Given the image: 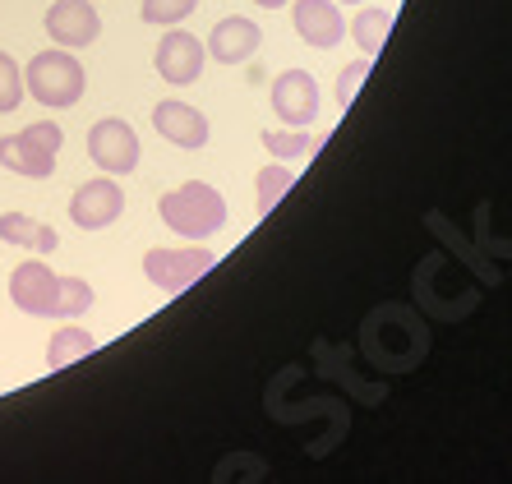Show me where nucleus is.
<instances>
[{
  "mask_svg": "<svg viewBox=\"0 0 512 484\" xmlns=\"http://www.w3.org/2000/svg\"><path fill=\"white\" fill-rule=\"evenodd\" d=\"M370 70H374V60L370 56H360V60H351V65H346L342 74H337V102H342V107H351V102H356V93H360V83L370 79Z\"/></svg>",
  "mask_w": 512,
  "mask_h": 484,
  "instance_id": "4be33fe9",
  "label": "nucleus"
},
{
  "mask_svg": "<svg viewBox=\"0 0 512 484\" xmlns=\"http://www.w3.org/2000/svg\"><path fill=\"white\" fill-rule=\"evenodd\" d=\"M0 240H10L19 249H33V254H56V245H60L56 226L37 222L28 213H0Z\"/></svg>",
  "mask_w": 512,
  "mask_h": 484,
  "instance_id": "4468645a",
  "label": "nucleus"
},
{
  "mask_svg": "<svg viewBox=\"0 0 512 484\" xmlns=\"http://www.w3.org/2000/svg\"><path fill=\"white\" fill-rule=\"evenodd\" d=\"M47 33L56 47L65 51H84L102 37V14L97 0H56L47 10Z\"/></svg>",
  "mask_w": 512,
  "mask_h": 484,
  "instance_id": "6e6552de",
  "label": "nucleus"
},
{
  "mask_svg": "<svg viewBox=\"0 0 512 484\" xmlns=\"http://www.w3.org/2000/svg\"><path fill=\"white\" fill-rule=\"evenodd\" d=\"M56 272L42 259H28L10 272V300L14 309H24L33 319H56Z\"/></svg>",
  "mask_w": 512,
  "mask_h": 484,
  "instance_id": "9d476101",
  "label": "nucleus"
},
{
  "mask_svg": "<svg viewBox=\"0 0 512 484\" xmlns=\"http://www.w3.org/2000/svg\"><path fill=\"white\" fill-rule=\"evenodd\" d=\"M93 286L84 277H60L56 282V319H79L93 309Z\"/></svg>",
  "mask_w": 512,
  "mask_h": 484,
  "instance_id": "6ab92c4d",
  "label": "nucleus"
},
{
  "mask_svg": "<svg viewBox=\"0 0 512 484\" xmlns=\"http://www.w3.org/2000/svg\"><path fill=\"white\" fill-rule=\"evenodd\" d=\"M19 107H24V70L14 65L10 51H0V111L14 116Z\"/></svg>",
  "mask_w": 512,
  "mask_h": 484,
  "instance_id": "412c9836",
  "label": "nucleus"
},
{
  "mask_svg": "<svg viewBox=\"0 0 512 484\" xmlns=\"http://www.w3.org/2000/svg\"><path fill=\"white\" fill-rule=\"evenodd\" d=\"M97 351V337L88 328H79V323H65L60 332H51L47 342V369H65L74 365V360H84V355Z\"/></svg>",
  "mask_w": 512,
  "mask_h": 484,
  "instance_id": "dca6fc26",
  "label": "nucleus"
},
{
  "mask_svg": "<svg viewBox=\"0 0 512 484\" xmlns=\"http://www.w3.org/2000/svg\"><path fill=\"white\" fill-rule=\"evenodd\" d=\"M60 143H65V130H60L56 120H37V125H24L19 134L0 139V166L14 171V176L47 180V176H56Z\"/></svg>",
  "mask_w": 512,
  "mask_h": 484,
  "instance_id": "7ed1b4c3",
  "label": "nucleus"
},
{
  "mask_svg": "<svg viewBox=\"0 0 512 484\" xmlns=\"http://www.w3.org/2000/svg\"><path fill=\"white\" fill-rule=\"evenodd\" d=\"M88 157H93L107 176H130L134 166H139V157H143V143H139V134H134L130 120L107 116L88 130Z\"/></svg>",
  "mask_w": 512,
  "mask_h": 484,
  "instance_id": "423d86ee",
  "label": "nucleus"
},
{
  "mask_svg": "<svg viewBox=\"0 0 512 484\" xmlns=\"http://www.w3.org/2000/svg\"><path fill=\"white\" fill-rule=\"evenodd\" d=\"M194 10H199V0H143V24L176 28V24H185Z\"/></svg>",
  "mask_w": 512,
  "mask_h": 484,
  "instance_id": "aec40b11",
  "label": "nucleus"
},
{
  "mask_svg": "<svg viewBox=\"0 0 512 484\" xmlns=\"http://www.w3.org/2000/svg\"><path fill=\"white\" fill-rule=\"evenodd\" d=\"M388 33H393V10H379V5H365V10L351 19V37H356V47L365 51V56H379L383 42H388Z\"/></svg>",
  "mask_w": 512,
  "mask_h": 484,
  "instance_id": "f3484780",
  "label": "nucleus"
},
{
  "mask_svg": "<svg viewBox=\"0 0 512 484\" xmlns=\"http://www.w3.org/2000/svg\"><path fill=\"white\" fill-rule=\"evenodd\" d=\"M153 130L162 134L167 143H176V148L194 153V148H203V143H208L213 125H208V116H203L199 107L180 102V97H167V102H157V107H153Z\"/></svg>",
  "mask_w": 512,
  "mask_h": 484,
  "instance_id": "9b49d317",
  "label": "nucleus"
},
{
  "mask_svg": "<svg viewBox=\"0 0 512 484\" xmlns=\"http://www.w3.org/2000/svg\"><path fill=\"white\" fill-rule=\"evenodd\" d=\"M217 268V254L208 245H157L143 254V277L157 286V291H167V296H180V291H190L194 282H203L208 272Z\"/></svg>",
  "mask_w": 512,
  "mask_h": 484,
  "instance_id": "20e7f679",
  "label": "nucleus"
},
{
  "mask_svg": "<svg viewBox=\"0 0 512 484\" xmlns=\"http://www.w3.org/2000/svg\"><path fill=\"white\" fill-rule=\"evenodd\" d=\"M84 88H88L84 65H79V56L65 47L37 51L24 70V97H33V102H42V107H51V111L74 107V102L84 97Z\"/></svg>",
  "mask_w": 512,
  "mask_h": 484,
  "instance_id": "f03ea898",
  "label": "nucleus"
},
{
  "mask_svg": "<svg viewBox=\"0 0 512 484\" xmlns=\"http://www.w3.org/2000/svg\"><path fill=\"white\" fill-rule=\"evenodd\" d=\"M259 10H282V5H291V0H254Z\"/></svg>",
  "mask_w": 512,
  "mask_h": 484,
  "instance_id": "5701e85b",
  "label": "nucleus"
},
{
  "mask_svg": "<svg viewBox=\"0 0 512 484\" xmlns=\"http://www.w3.org/2000/svg\"><path fill=\"white\" fill-rule=\"evenodd\" d=\"M120 213H125V189L116 185V176L88 180L70 199V222L79 231H107L111 222H120Z\"/></svg>",
  "mask_w": 512,
  "mask_h": 484,
  "instance_id": "0eeeda50",
  "label": "nucleus"
},
{
  "mask_svg": "<svg viewBox=\"0 0 512 484\" xmlns=\"http://www.w3.org/2000/svg\"><path fill=\"white\" fill-rule=\"evenodd\" d=\"M259 143L268 148V157H273V162H300V157L314 148L310 130H263Z\"/></svg>",
  "mask_w": 512,
  "mask_h": 484,
  "instance_id": "a211bd4d",
  "label": "nucleus"
},
{
  "mask_svg": "<svg viewBox=\"0 0 512 484\" xmlns=\"http://www.w3.org/2000/svg\"><path fill=\"white\" fill-rule=\"evenodd\" d=\"M157 213H162V222H167L176 236L199 245V240L217 236V231L227 226V199H222V189L208 185V180H185V185H176L171 194H162Z\"/></svg>",
  "mask_w": 512,
  "mask_h": 484,
  "instance_id": "f257e3e1",
  "label": "nucleus"
},
{
  "mask_svg": "<svg viewBox=\"0 0 512 484\" xmlns=\"http://www.w3.org/2000/svg\"><path fill=\"white\" fill-rule=\"evenodd\" d=\"M153 65H157V74H162L171 88H190V83L203 74V65H208V51H203L199 37L185 33V28L176 24L162 42H157Z\"/></svg>",
  "mask_w": 512,
  "mask_h": 484,
  "instance_id": "1a4fd4ad",
  "label": "nucleus"
},
{
  "mask_svg": "<svg viewBox=\"0 0 512 484\" xmlns=\"http://www.w3.org/2000/svg\"><path fill=\"white\" fill-rule=\"evenodd\" d=\"M342 5H365V0H342Z\"/></svg>",
  "mask_w": 512,
  "mask_h": 484,
  "instance_id": "b1692460",
  "label": "nucleus"
},
{
  "mask_svg": "<svg viewBox=\"0 0 512 484\" xmlns=\"http://www.w3.org/2000/svg\"><path fill=\"white\" fill-rule=\"evenodd\" d=\"M259 42H263V28L254 24V19H245V14H231V19H222V24L208 33L203 51L213 60H222V65H245V60H254Z\"/></svg>",
  "mask_w": 512,
  "mask_h": 484,
  "instance_id": "ddd939ff",
  "label": "nucleus"
},
{
  "mask_svg": "<svg viewBox=\"0 0 512 484\" xmlns=\"http://www.w3.org/2000/svg\"><path fill=\"white\" fill-rule=\"evenodd\" d=\"M291 24H296L300 42H310L314 51H333L346 37V19L337 10V0H291Z\"/></svg>",
  "mask_w": 512,
  "mask_h": 484,
  "instance_id": "f8f14e48",
  "label": "nucleus"
},
{
  "mask_svg": "<svg viewBox=\"0 0 512 484\" xmlns=\"http://www.w3.org/2000/svg\"><path fill=\"white\" fill-rule=\"evenodd\" d=\"M273 97V116L282 120L286 130H310L314 120H319V79L310 70H282L268 88Z\"/></svg>",
  "mask_w": 512,
  "mask_h": 484,
  "instance_id": "39448f33",
  "label": "nucleus"
},
{
  "mask_svg": "<svg viewBox=\"0 0 512 484\" xmlns=\"http://www.w3.org/2000/svg\"><path fill=\"white\" fill-rule=\"evenodd\" d=\"M291 185H296V166H286V162H268L254 176V213L268 217L277 208V203L291 194Z\"/></svg>",
  "mask_w": 512,
  "mask_h": 484,
  "instance_id": "2eb2a0df",
  "label": "nucleus"
}]
</instances>
